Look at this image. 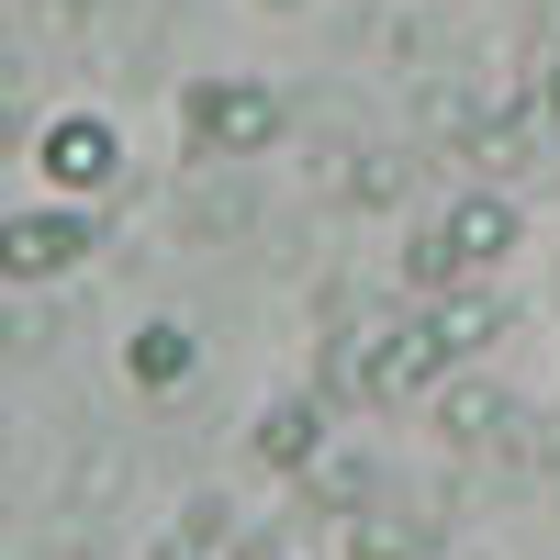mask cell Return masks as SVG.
<instances>
[{
  "instance_id": "cell-8",
  "label": "cell",
  "mask_w": 560,
  "mask_h": 560,
  "mask_svg": "<svg viewBox=\"0 0 560 560\" xmlns=\"http://www.w3.org/2000/svg\"><path fill=\"white\" fill-rule=\"evenodd\" d=\"M504 427H516V404H504V393H471V382L448 393V438H459V448H493Z\"/></svg>"
},
{
  "instance_id": "cell-4",
  "label": "cell",
  "mask_w": 560,
  "mask_h": 560,
  "mask_svg": "<svg viewBox=\"0 0 560 560\" xmlns=\"http://www.w3.org/2000/svg\"><path fill=\"white\" fill-rule=\"evenodd\" d=\"M90 247H102V224H90V213H12V224H0V280H68Z\"/></svg>"
},
{
  "instance_id": "cell-7",
  "label": "cell",
  "mask_w": 560,
  "mask_h": 560,
  "mask_svg": "<svg viewBox=\"0 0 560 560\" xmlns=\"http://www.w3.org/2000/svg\"><path fill=\"white\" fill-rule=\"evenodd\" d=\"M314 448H325V404H303V393H280V404L258 415V459H269V471H303Z\"/></svg>"
},
{
  "instance_id": "cell-10",
  "label": "cell",
  "mask_w": 560,
  "mask_h": 560,
  "mask_svg": "<svg viewBox=\"0 0 560 560\" xmlns=\"http://www.w3.org/2000/svg\"><path fill=\"white\" fill-rule=\"evenodd\" d=\"M538 102L560 113V45H549V57H538Z\"/></svg>"
},
{
  "instance_id": "cell-3",
  "label": "cell",
  "mask_w": 560,
  "mask_h": 560,
  "mask_svg": "<svg viewBox=\"0 0 560 560\" xmlns=\"http://www.w3.org/2000/svg\"><path fill=\"white\" fill-rule=\"evenodd\" d=\"M34 168L57 179L68 202H90V191H113V179H124V135H113L102 113H57V124L34 135Z\"/></svg>"
},
{
  "instance_id": "cell-5",
  "label": "cell",
  "mask_w": 560,
  "mask_h": 560,
  "mask_svg": "<svg viewBox=\"0 0 560 560\" xmlns=\"http://www.w3.org/2000/svg\"><path fill=\"white\" fill-rule=\"evenodd\" d=\"M124 370H135V393H179V382L202 370V337L158 314V325H135V337H124Z\"/></svg>"
},
{
  "instance_id": "cell-9",
  "label": "cell",
  "mask_w": 560,
  "mask_h": 560,
  "mask_svg": "<svg viewBox=\"0 0 560 560\" xmlns=\"http://www.w3.org/2000/svg\"><path fill=\"white\" fill-rule=\"evenodd\" d=\"M415 549H427L415 516H359V527H348V560H415Z\"/></svg>"
},
{
  "instance_id": "cell-1",
  "label": "cell",
  "mask_w": 560,
  "mask_h": 560,
  "mask_svg": "<svg viewBox=\"0 0 560 560\" xmlns=\"http://www.w3.org/2000/svg\"><path fill=\"white\" fill-rule=\"evenodd\" d=\"M280 90L269 79H191L179 90V135H191V158H269L280 147Z\"/></svg>"
},
{
  "instance_id": "cell-2",
  "label": "cell",
  "mask_w": 560,
  "mask_h": 560,
  "mask_svg": "<svg viewBox=\"0 0 560 560\" xmlns=\"http://www.w3.org/2000/svg\"><path fill=\"white\" fill-rule=\"evenodd\" d=\"M504 247H516V202H504V191H459V202L438 213V236H415V280H427V292L482 280Z\"/></svg>"
},
{
  "instance_id": "cell-6",
  "label": "cell",
  "mask_w": 560,
  "mask_h": 560,
  "mask_svg": "<svg viewBox=\"0 0 560 560\" xmlns=\"http://www.w3.org/2000/svg\"><path fill=\"white\" fill-rule=\"evenodd\" d=\"M427 325H438V348H448V370H459V359H482V348L504 337V303H493V292H438Z\"/></svg>"
},
{
  "instance_id": "cell-11",
  "label": "cell",
  "mask_w": 560,
  "mask_h": 560,
  "mask_svg": "<svg viewBox=\"0 0 560 560\" xmlns=\"http://www.w3.org/2000/svg\"><path fill=\"white\" fill-rule=\"evenodd\" d=\"M269 12H292V0H269Z\"/></svg>"
}]
</instances>
